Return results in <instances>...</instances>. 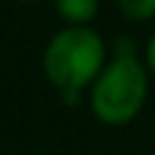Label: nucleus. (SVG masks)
Wrapping results in <instances>:
<instances>
[{
  "label": "nucleus",
  "mask_w": 155,
  "mask_h": 155,
  "mask_svg": "<svg viewBox=\"0 0 155 155\" xmlns=\"http://www.w3.org/2000/svg\"><path fill=\"white\" fill-rule=\"evenodd\" d=\"M116 11L129 23L155 21V0H116Z\"/></svg>",
  "instance_id": "nucleus-4"
},
{
  "label": "nucleus",
  "mask_w": 155,
  "mask_h": 155,
  "mask_svg": "<svg viewBox=\"0 0 155 155\" xmlns=\"http://www.w3.org/2000/svg\"><path fill=\"white\" fill-rule=\"evenodd\" d=\"M142 60H145V65H147V70H150V78L155 80V28L147 36L145 47H142Z\"/></svg>",
  "instance_id": "nucleus-5"
},
{
  "label": "nucleus",
  "mask_w": 155,
  "mask_h": 155,
  "mask_svg": "<svg viewBox=\"0 0 155 155\" xmlns=\"http://www.w3.org/2000/svg\"><path fill=\"white\" fill-rule=\"evenodd\" d=\"M150 70L129 36L116 39L109 62L88 88V109L104 127H127L142 114L150 96Z\"/></svg>",
  "instance_id": "nucleus-1"
},
{
  "label": "nucleus",
  "mask_w": 155,
  "mask_h": 155,
  "mask_svg": "<svg viewBox=\"0 0 155 155\" xmlns=\"http://www.w3.org/2000/svg\"><path fill=\"white\" fill-rule=\"evenodd\" d=\"M109 54L106 39L93 26H62L49 36L41 52V70L60 98L75 106L109 62Z\"/></svg>",
  "instance_id": "nucleus-2"
},
{
  "label": "nucleus",
  "mask_w": 155,
  "mask_h": 155,
  "mask_svg": "<svg viewBox=\"0 0 155 155\" xmlns=\"http://www.w3.org/2000/svg\"><path fill=\"white\" fill-rule=\"evenodd\" d=\"M13 3H23V5H31V3H41V0H13Z\"/></svg>",
  "instance_id": "nucleus-6"
},
{
  "label": "nucleus",
  "mask_w": 155,
  "mask_h": 155,
  "mask_svg": "<svg viewBox=\"0 0 155 155\" xmlns=\"http://www.w3.org/2000/svg\"><path fill=\"white\" fill-rule=\"evenodd\" d=\"M52 5L65 26H93L101 0H52Z\"/></svg>",
  "instance_id": "nucleus-3"
}]
</instances>
